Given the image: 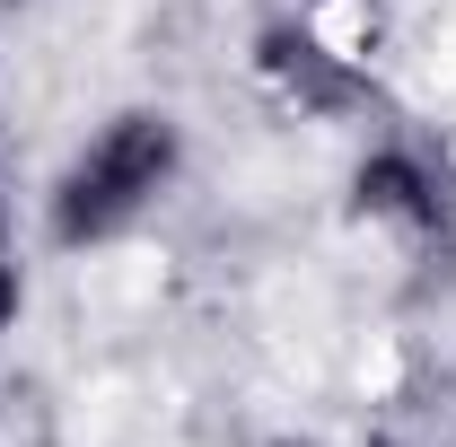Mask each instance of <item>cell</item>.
Masks as SVG:
<instances>
[{
	"label": "cell",
	"mask_w": 456,
	"mask_h": 447,
	"mask_svg": "<svg viewBox=\"0 0 456 447\" xmlns=\"http://www.w3.org/2000/svg\"><path fill=\"white\" fill-rule=\"evenodd\" d=\"M175 167V132L159 123V114H123L106 141L70 167V184H61V237L79 246V237H106V228H123L150 193H159V175Z\"/></svg>",
	"instance_id": "cell-1"
},
{
	"label": "cell",
	"mask_w": 456,
	"mask_h": 447,
	"mask_svg": "<svg viewBox=\"0 0 456 447\" xmlns=\"http://www.w3.org/2000/svg\"><path fill=\"white\" fill-rule=\"evenodd\" d=\"M360 202L369 211H430V193H421V167L412 158H378V167H360Z\"/></svg>",
	"instance_id": "cell-2"
}]
</instances>
